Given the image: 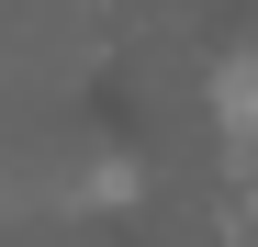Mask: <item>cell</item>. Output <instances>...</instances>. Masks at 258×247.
Listing matches in <instances>:
<instances>
[{"instance_id":"cell-1","label":"cell","mask_w":258,"mask_h":247,"mask_svg":"<svg viewBox=\"0 0 258 247\" xmlns=\"http://www.w3.org/2000/svg\"><path fill=\"white\" fill-rule=\"evenodd\" d=\"M213 112H225V135H236V146H258V56H236L225 79H213Z\"/></svg>"}]
</instances>
